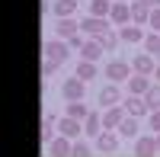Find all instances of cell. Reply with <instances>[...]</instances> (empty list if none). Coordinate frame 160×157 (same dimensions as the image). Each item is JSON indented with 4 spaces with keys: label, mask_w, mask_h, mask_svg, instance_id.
I'll list each match as a JSON object with an SVG mask.
<instances>
[{
    "label": "cell",
    "mask_w": 160,
    "mask_h": 157,
    "mask_svg": "<svg viewBox=\"0 0 160 157\" xmlns=\"http://www.w3.org/2000/svg\"><path fill=\"white\" fill-rule=\"evenodd\" d=\"M71 51H74V48L68 45V38H58V35H55V38H48V42H45L42 55L51 58V61H58V64H64V61L71 58Z\"/></svg>",
    "instance_id": "1"
},
{
    "label": "cell",
    "mask_w": 160,
    "mask_h": 157,
    "mask_svg": "<svg viewBox=\"0 0 160 157\" xmlns=\"http://www.w3.org/2000/svg\"><path fill=\"white\" fill-rule=\"evenodd\" d=\"M102 74H106V80H112V84H128V77L135 74V68H131L128 61H109L102 68Z\"/></svg>",
    "instance_id": "2"
},
{
    "label": "cell",
    "mask_w": 160,
    "mask_h": 157,
    "mask_svg": "<svg viewBox=\"0 0 160 157\" xmlns=\"http://www.w3.org/2000/svg\"><path fill=\"white\" fill-rule=\"evenodd\" d=\"M93 141H96V144H93L96 154H115L118 151V132H115V128H102Z\"/></svg>",
    "instance_id": "3"
},
{
    "label": "cell",
    "mask_w": 160,
    "mask_h": 157,
    "mask_svg": "<svg viewBox=\"0 0 160 157\" xmlns=\"http://www.w3.org/2000/svg\"><path fill=\"white\" fill-rule=\"evenodd\" d=\"M122 106H125L128 115H135V119H148V115H151L148 99H144V96H135V93H128V96L122 99Z\"/></svg>",
    "instance_id": "4"
},
{
    "label": "cell",
    "mask_w": 160,
    "mask_h": 157,
    "mask_svg": "<svg viewBox=\"0 0 160 157\" xmlns=\"http://www.w3.org/2000/svg\"><path fill=\"white\" fill-rule=\"evenodd\" d=\"M61 96L64 99H87V80H80V77H68V80L61 84Z\"/></svg>",
    "instance_id": "5"
},
{
    "label": "cell",
    "mask_w": 160,
    "mask_h": 157,
    "mask_svg": "<svg viewBox=\"0 0 160 157\" xmlns=\"http://www.w3.org/2000/svg\"><path fill=\"white\" fill-rule=\"evenodd\" d=\"M109 26H112L109 19H102V16H93V13H90V16H83V19H80V32L96 38V35H102L106 29H109Z\"/></svg>",
    "instance_id": "6"
},
{
    "label": "cell",
    "mask_w": 160,
    "mask_h": 157,
    "mask_svg": "<svg viewBox=\"0 0 160 157\" xmlns=\"http://www.w3.org/2000/svg\"><path fill=\"white\" fill-rule=\"evenodd\" d=\"M71 151H74V141L64 138V135H55V138L45 144V154H48V157H71Z\"/></svg>",
    "instance_id": "7"
},
{
    "label": "cell",
    "mask_w": 160,
    "mask_h": 157,
    "mask_svg": "<svg viewBox=\"0 0 160 157\" xmlns=\"http://www.w3.org/2000/svg\"><path fill=\"white\" fill-rule=\"evenodd\" d=\"M118 35H122V42L125 45H144V26L138 23H125V26H118Z\"/></svg>",
    "instance_id": "8"
},
{
    "label": "cell",
    "mask_w": 160,
    "mask_h": 157,
    "mask_svg": "<svg viewBox=\"0 0 160 157\" xmlns=\"http://www.w3.org/2000/svg\"><path fill=\"white\" fill-rule=\"evenodd\" d=\"M135 157H154V154H160V148H157V135L151 132V135H144V138H135V151H131Z\"/></svg>",
    "instance_id": "9"
},
{
    "label": "cell",
    "mask_w": 160,
    "mask_h": 157,
    "mask_svg": "<svg viewBox=\"0 0 160 157\" xmlns=\"http://www.w3.org/2000/svg\"><path fill=\"white\" fill-rule=\"evenodd\" d=\"M58 135H64V138H80L83 135V122L80 119H74V115H64V119H58Z\"/></svg>",
    "instance_id": "10"
},
{
    "label": "cell",
    "mask_w": 160,
    "mask_h": 157,
    "mask_svg": "<svg viewBox=\"0 0 160 157\" xmlns=\"http://www.w3.org/2000/svg\"><path fill=\"white\" fill-rule=\"evenodd\" d=\"M122 99H125V96H122V90H118V84H112V80H109V84H106V87L99 90V106H102V109L118 106Z\"/></svg>",
    "instance_id": "11"
},
{
    "label": "cell",
    "mask_w": 160,
    "mask_h": 157,
    "mask_svg": "<svg viewBox=\"0 0 160 157\" xmlns=\"http://www.w3.org/2000/svg\"><path fill=\"white\" fill-rule=\"evenodd\" d=\"M131 68H135V74H151V77H154V71H157V58L151 55V51H141V55L131 58Z\"/></svg>",
    "instance_id": "12"
},
{
    "label": "cell",
    "mask_w": 160,
    "mask_h": 157,
    "mask_svg": "<svg viewBox=\"0 0 160 157\" xmlns=\"http://www.w3.org/2000/svg\"><path fill=\"white\" fill-rule=\"evenodd\" d=\"M109 23H112V26H125V23H131V3H128V0H115V3H112Z\"/></svg>",
    "instance_id": "13"
},
{
    "label": "cell",
    "mask_w": 160,
    "mask_h": 157,
    "mask_svg": "<svg viewBox=\"0 0 160 157\" xmlns=\"http://www.w3.org/2000/svg\"><path fill=\"white\" fill-rule=\"evenodd\" d=\"M102 51H106V48L99 45V38H93V35H87V42H83V48H80L77 55L83 58V61H99V58H102Z\"/></svg>",
    "instance_id": "14"
},
{
    "label": "cell",
    "mask_w": 160,
    "mask_h": 157,
    "mask_svg": "<svg viewBox=\"0 0 160 157\" xmlns=\"http://www.w3.org/2000/svg\"><path fill=\"white\" fill-rule=\"evenodd\" d=\"M151 87H154L151 84V74H131L128 77V93H135V96H144Z\"/></svg>",
    "instance_id": "15"
},
{
    "label": "cell",
    "mask_w": 160,
    "mask_h": 157,
    "mask_svg": "<svg viewBox=\"0 0 160 157\" xmlns=\"http://www.w3.org/2000/svg\"><path fill=\"white\" fill-rule=\"evenodd\" d=\"M77 32H80L77 16H64V19L55 23V35H58V38H71V35H77Z\"/></svg>",
    "instance_id": "16"
},
{
    "label": "cell",
    "mask_w": 160,
    "mask_h": 157,
    "mask_svg": "<svg viewBox=\"0 0 160 157\" xmlns=\"http://www.w3.org/2000/svg\"><path fill=\"white\" fill-rule=\"evenodd\" d=\"M138 125H141V119H135V115H125L122 125H118L115 132H118V138H122V141H135V138H138Z\"/></svg>",
    "instance_id": "17"
},
{
    "label": "cell",
    "mask_w": 160,
    "mask_h": 157,
    "mask_svg": "<svg viewBox=\"0 0 160 157\" xmlns=\"http://www.w3.org/2000/svg\"><path fill=\"white\" fill-rule=\"evenodd\" d=\"M125 115H128V112H125L122 103H118V106H109V109H102V125H106V128H118Z\"/></svg>",
    "instance_id": "18"
},
{
    "label": "cell",
    "mask_w": 160,
    "mask_h": 157,
    "mask_svg": "<svg viewBox=\"0 0 160 157\" xmlns=\"http://www.w3.org/2000/svg\"><path fill=\"white\" fill-rule=\"evenodd\" d=\"M102 128H106V125H102V112H93V109H90V115L83 119V135H87V138H96Z\"/></svg>",
    "instance_id": "19"
},
{
    "label": "cell",
    "mask_w": 160,
    "mask_h": 157,
    "mask_svg": "<svg viewBox=\"0 0 160 157\" xmlns=\"http://www.w3.org/2000/svg\"><path fill=\"white\" fill-rule=\"evenodd\" d=\"M131 23H138V26L151 23V7L144 3V0H131Z\"/></svg>",
    "instance_id": "20"
},
{
    "label": "cell",
    "mask_w": 160,
    "mask_h": 157,
    "mask_svg": "<svg viewBox=\"0 0 160 157\" xmlns=\"http://www.w3.org/2000/svg\"><path fill=\"white\" fill-rule=\"evenodd\" d=\"M51 13H55L58 19H64V16H77V0H55V3H51Z\"/></svg>",
    "instance_id": "21"
},
{
    "label": "cell",
    "mask_w": 160,
    "mask_h": 157,
    "mask_svg": "<svg viewBox=\"0 0 160 157\" xmlns=\"http://www.w3.org/2000/svg\"><path fill=\"white\" fill-rule=\"evenodd\" d=\"M64 115H74V119L83 122L87 115H90V109H87V103H83V99H68V109H64Z\"/></svg>",
    "instance_id": "22"
},
{
    "label": "cell",
    "mask_w": 160,
    "mask_h": 157,
    "mask_svg": "<svg viewBox=\"0 0 160 157\" xmlns=\"http://www.w3.org/2000/svg\"><path fill=\"white\" fill-rule=\"evenodd\" d=\"M96 74H99L96 61H83V58H80V64H77V77H80V80H87V84H90Z\"/></svg>",
    "instance_id": "23"
},
{
    "label": "cell",
    "mask_w": 160,
    "mask_h": 157,
    "mask_svg": "<svg viewBox=\"0 0 160 157\" xmlns=\"http://www.w3.org/2000/svg\"><path fill=\"white\" fill-rule=\"evenodd\" d=\"M55 132H58V115H45L42 119V144H48L55 138Z\"/></svg>",
    "instance_id": "24"
},
{
    "label": "cell",
    "mask_w": 160,
    "mask_h": 157,
    "mask_svg": "<svg viewBox=\"0 0 160 157\" xmlns=\"http://www.w3.org/2000/svg\"><path fill=\"white\" fill-rule=\"evenodd\" d=\"M96 38H99V45H102L106 51H115V45H118V42H122V35H118V32L112 29V26H109V29H106L102 35H96Z\"/></svg>",
    "instance_id": "25"
},
{
    "label": "cell",
    "mask_w": 160,
    "mask_h": 157,
    "mask_svg": "<svg viewBox=\"0 0 160 157\" xmlns=\"http://www.w3.org/2000/svg\"><path fill=\"white\" fill-rule=\"evenodd\" d=\"M112 3H115V0H90V13H93V16H102V19H109V13H112Z\"/></svg>",
    "instance_id": "26"
},
{
    "label": "cell",
    "mask_w": 160,
    "mask_h": 157,
    "mask_svg": "<svg viewBox=\"0 0 160 157\" xmlns=\"http://www.w3.org/2000/svg\"><path fill=\"white\" fill-rule=\"evenodd\" d=\"M144 51H151L154 58L160 55V32H154V29H151L148 35H144Z\"/></svg>",
    "instance_id": "27"
},
{
    "label": "cell",
    "mask_w": 160,
    "mask_h": 157,
    "mask_svg": "<svg viewBox=\"0 0 160 157\" xmlns=\"http://www.w3.org/2000/svg\"><path fill=\"white\" fill-rule=\"evenodd\" d=\"M93 154H96V148H90L87 144V141H74V151H71V157H93Z\"/></svg>",
    "instance_id": "28"
},
{
    "label": "cell",
    "mask_w": 160,
    "mask_h": 157,
    "mask_svg": "<svg viewBox=\"0 0 160 157\" xmlns=\"http://www.w3.org/2000/svg\"><path fill=\"white\" fill-rule=\"evenodd\" d=\"M144 99H148L151 112H154V109H160V84H157V80H154V87L148 90V93H144Z\"/></svg>",
    "instance_id": "29"
},
{
    "label": "cell",
    "mask_w": 160,
    "mask_h": 157,
    "mask_svg": "<svg viewBox=\"0 0 160 157\" xmlns=\"http://www.w3.org/2000/svg\"><path fill=\"white\" fill-rule=\"evenodd\" d=\"M58 68H61L58 61H51V58H45V61H42V77H45V80H48V77H55V74H58Z\"/></svg>",
    "instance_id": "30"
},
{
    "label": "cell",
    "mask_w": 160,
    "mask_h": 157,
    "mask_svg": "<svg viewBox=\"0 0 160 157\" xmlns=\"http://www.w3.org/2000/svg\"><path fill=\"white\" fill-rule=\"evenodd\" d=\"M148 125H151V132H154V135H160V109H154V112L148 115Z\"/></svg>",
    "instance_id": "31"
},
{
    "label": "cell",
    "mask_w": 160,
    "mask_h": 157,
    "mask_svg": "<svg viewBox=\"0 0 160 157\" xmlns=\"http://www.w3.org/2000/svg\"><path fill=\"white\" fill-rule=\"evenodd\" d=\"M148 26H151L154 32H160V7H154V10H151V23H148Z\"/></svg>",
    "instance_id": "32"
},
{
    "label": "cell",
    "mask_w": 160,
    "mask_h": 157,
    "mask_svg": "<svg viewBox=\"0 0 160 157\" xmlns=\"http://www.w3.org/2000/svg\"><path fill=\"white\" fill-rule=\"evenodd\" d=\"M144 3H148V7L154 10V7H160V0H144Z\"/></svg>",
    "instance_id": "33"
},
{
    "label": "cell",
    "mask_w": 160,
    "mask_h": 157,
    "mask_svg": "<svg viewBox=\"0 0 160 157\" xmlns=\"http://www.w3.org/2000/svg\"><path fill=\"white\" fill-rule=\"evenodd\" d=\"M154 80H157V84H160V64H157V71H154Z\"/></svg>",
    "instance_id": "34"
},
{
    "label": "cell",
    "mask_w": 160,
    "mask_h": 157,
    "mask_svg": "<svg viewBox=\"0 0 160 157\" xmlns=\"http://www.w3.org/2000/svg\"><path fill=\"white\" fill-rule=\"evenodd\" d=\"M157 148H160V135H157Z\"/></svg>",
    "instance_id": "35"
},
{
    "label": "cell",
    "mask_w": 160,
    "mask_h": 157,
    "mask_svg": "<svg viewBox=\"0 0 160 157\" xmlns=\"http://www.w3.org/2000/svg\"><path fill=\"white\" fill-rule=\"evenodd\" d=\"M157 64H160V55H157Z\"/></svg>",
    "instance_id": "36"
},
{
    "label": "cell",
    "mask_w": 160,
    "mask_h": 157,
    "mask_svg": "<svg viewBox=\"0 0 160 157\" xmlns=\"http://www.w3.org/2000/svg\"><path fill=\"white\" fill-rule=\"evenodd\" d=\"M128 3H131V0H128Z\"/></svg>",
    "instance_id": "37"
}]
</instances>
